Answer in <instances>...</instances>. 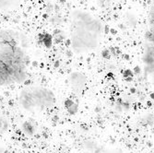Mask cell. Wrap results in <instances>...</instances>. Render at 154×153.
Here are the masks:
<instances>
[{
	"label": "cell",
	"mask_w": 154,
	"mask_h": 153,
	"mask_svg": "<svg viewBox=\"0 0 154 153\" xmlns=\"http://www.w3.org/2000/svg\"><path fill=\"white\" fill-rule=\"evenodd\" d=\"M57 103L54 92L45 86L32 85L25 87L18 96V104L25 113L38 115L54 108Z\"/></svg>",
	"instance_id": "3957f363"
},
{
	"label": "cell",
	"mask_w": 154,
	"mask_h": 153,
	"mask_svg": "<svg viewBox=\"0 0 154 153\" xmlns=\"http://www.w3.org/2000/svg\"><path fill=\"white\" fill-rule=\"evenodd\" d=\"M143 62L146 72L154 79V0L149 13V26L145 36Z\"/></svg>",
	"instance_id": "277c9868"
},
{
	"label": "cell",
	"mask_w": 154,
	"mask_h": 153,
	"mask_svg": "<svg viewBox=\"0 0 154 153\" xmlns=\"http://www.w3.org/2000/svg\"><path fill=\"white\" fill-rule=\"evenodd\" d=\"M8 121L3 116L0 115V134L6 132L8 130Z\"/></svg>",
	"instance_id": "52a82bcc"
},
{
	"label": "cell",
	"mask_w": 154,
	"mask_h": 153,
	"mask_svg": "<svg viewBox=\"0 0 154 153\" xmlns=\"http://www.w3.org/2000/svg\"><path fill=\"white\" fill-rule=\"evenodd\" d=\"M22 2L23 0H0V13L15 10Z\"/></svg>",
	"instance_id": "5b68a950"
},
{
	"label": "cell",
	"mask_w": 154,
	"mask_h": 153,
	"mask_svg": "<svg viewBox=\"0 0 154 153\" xmlns=\"http://www.w3.org/2000/svg\"><path fill=\"white\" fill-rule=\"evenodd\" d=\"M23 130H24L25 134L32 136L35 132V127H34V124L32 122H26L23 124Z\"/></svg>",
	"instance_id": "8992f818"
},
{
	"label": "cell",
	"mask_w": 154,
	"mask_h": 153,
	"mask_svg": "<svg viewBox=\"0 0 154 153\" xmlns=\"http://www.w3.org/2000/svg\"><path fill=\"white\" fill-rule=\"evenodd\" d=\"M103 33V22L93 14L81 9L71 13L68 24V40L69 45L76 54H87L96 49Z\"/></svg>",
	"instance_id": "7a4b0ae2"
},
{
	"label": "cell",
	"mask_w": 154,
	"mask_h": 153,
	"mask_svg": "<svg viewBox=\"0 0 154 153\" xmlns=\"http://www.w3.org/2000/svg\"><path fill=\"white\" fill-rule=\"evenodd\" d=\"M29 41L15 29L0 30V88L20 85L28 78Z\"/></svg>",
	"instance_id": "6da1fadb"
}]
</instances>
